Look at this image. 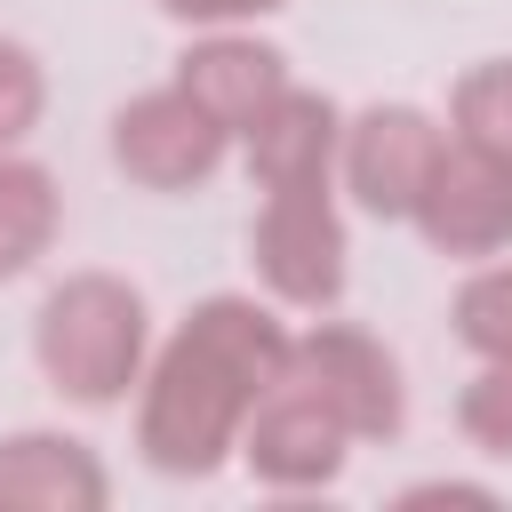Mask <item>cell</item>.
I'll use <instances>...</instances> for the list:
<instances>
[{"label": "cell", "mask_w": 512, "mask_h": 512, "mask_svg": "<svg viewBox=\"0 0 512 512\" xmlns=\"http://www.w3.org/2000/svg\"><path fill=\"white\" fill-rule=\"evenodd\" d=\"M128 352H136V304L128 296L72 288V296L48 304V360H56V376H72V392L104 400Z\"/></svg>", "instance_id": "1"}, {"label": "cell", "mask_w": 512, "mask_h": 512, "mask_svg": "<svg viewBox=\"0 0 512 512\" xmlns=\"http://www.w3.org/2000/svg\"><path fill=\"white\" fill-rule=\"evenodd\" d=\"M120 160L128 168H144V176H200L208 160H216V120L200 112V104H176V96H160V104H144L136 120H120Z\"/></svg>", "instance_id": "2"}, {"label": "cell", "mask_w": 512, "mask_h": 512, "mask_svg": "<svg viewBox=\"0 0 512 512\" xmlns=\"http://www.w3.org/2000/svg\"><path fill=\"white\" fill-rule=\"evenodd\" d=\"M48 232V184L32 168H0V272H16Z\"/></svg>", "instance_id": "3"}, {"label": "cell", "mask_w": 512, "mask_h": 512, "mask_svg": "<svg viewBox=\"0 0 512 512\" xmlns=\"http://www.w3.org/2000/svg\"><path fill=\"white\" fill-rule=\"evenodd\" d=\"M408 152H424L408 112L368 120V144H360V184H368V200H376V208H400V200H408V176H400V160H408Z\"/></svg>", "instance_id": "4"}, {"label": "cell", "mask_w": 512, "mask_h": 512, "mask_svg": "<svg viewBox=\"0 0 512 512\" xmlns=\"http://www.w3.org/2000/svg\"><path fill=\"white\" fill-rule=\"evenodd\" d=\"M464 112H472V128H480L488 144H512V72L472 80V88H464Z\"/></svg>", "instance_id": "5"}, {"label": "cell", "mask_w": 512, "mask_h": 512, "mask_svg": "<svg viewBox=\"0 0 512 512\" xmlns=\"http://www.w3.org/2000/svg\"><path fill=\"white\" fill-rule=\"evenodd\" d=\"M32 96H40V88H32L24 56H16V48H0V136H16V128L32 120Z\"/></svg>", "instance_id": "6"}, {"label": "cell", "mask_w": 512, "mask_h": 512, "mask_svg": "<svg viewBox=\"0 0 512 512\" xmlns=\"http://www.w3.org/2000/svg\"><path fill=\"white\" fill-rule=\"evenodd\" d=\"M168 8H184V16H232V8H272V0H168Z\"/></svg>", "instance_id": "7"}]
</instances>
